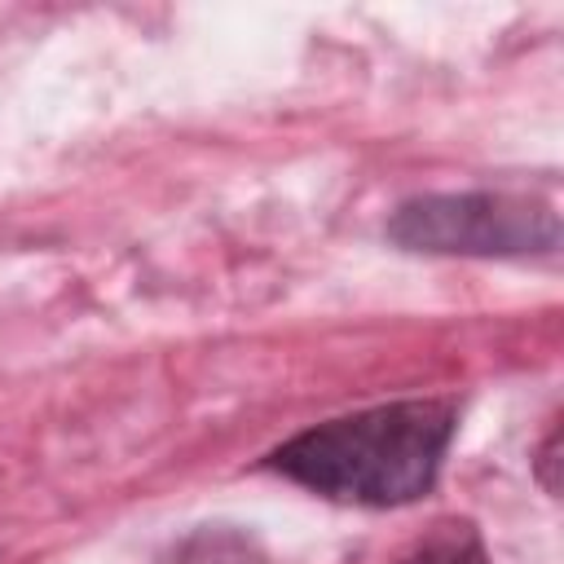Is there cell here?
Here are the masks:
<instances>
[{
    "label": "cell",
    "instance_id": "6da1fadb",
    "mask_svg": "<svg viewBox=\"0 0 564 564\" xmlns=\"http://www.w3.org/2000/svg\"><path fill=\"white\" fill-rule=\"evenodd\" d=\"M458 410L445 397H410L317 423L269 454L286 480L357 507H405L436 485Z\"/></svg>",
    "mask_w": 564,
    "mask_h": 564
},
{
    "label": "cell",
    "instance_id": "3957f363",
    "mask_svg": "<svg viewBox=\"0 0 564 564\" xmlns=\"http://www.w3.org/2000/svg\"><path fill=\"white\" fill-rule=\"evenodd\" d=\"M159 564H264V555L256 538H247L242 529L207 524V529H194L185 542H176Z\"/></svg>",
    "mask_w": 564,
    "mask_h": 564
},
{
    "label": "cell",
    "instance_id": "277c9868",
    "mask_svg": "<svg viewBox=\"0 0 564 564\" xmlns=\"http://www.w3.org/2000/svg\"><path fill=\"white\" fill-rule=\"evenodd\" d=\"M397 564H494L480 533L463 520H445L432 533H423Z\"/></svg>",
    "mask_w": 564,
    "mask_h": 564
},
{
    "label": "cell",
    "instance_id": "7a4b0ae2",
    "mask_svg": "<svg viewBox=\"0 0 564 564\" xmlns=\"http://www.w3.org/2000/svg\"><path fill=\"white\" fill-rule=\"evenodd\" d=\"M388 238L432 256H538L560 247V216L551 203L507 189L423 194L392 212Z\"/></svg>",
    "mask_w": 564,
    "mask_h": 564
}]
</instances>
